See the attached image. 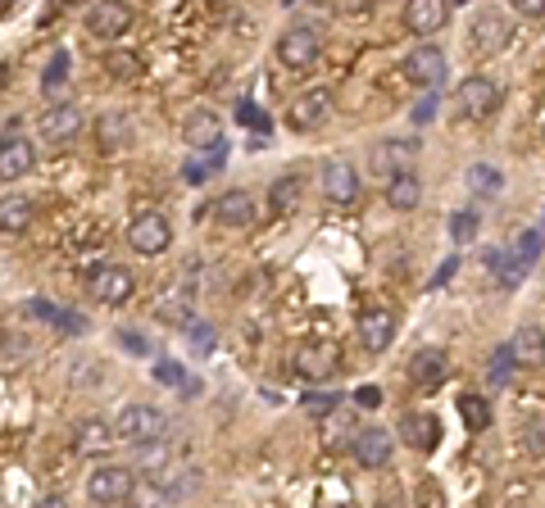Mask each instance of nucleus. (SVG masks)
Listing matches in <instances>:
<instances>
[{
  "instance_id": "nucleus-1",
  "label": "nucleus",
  "mask_w": 545,
  "mask_h": 508,
  "mask_svg": "<svg viewBox=\"0 0 545 508\" xmlns=\"http://www.w3.org/2000/svg\"><path fill=\"white\" fill-rule=\"evenodd\" d=\"M164 431H169V418L150 404H128L114 418V436L128 440V445H155V440H164Z\"/></svg>"
},
{
  "instance_id": "nucleus-2",
  "label": "nucleus",
  "mask_w": 545,
  "mask_h": 508,
  "mask_svg": "<svg viewBox=\"0 0 545 508\" xmlns=\"http://www.w3.org/2000/svg\"><path fill=\"white\" fill-rule=\"evenodd\" d=\"M446 73H450V64H446V50H441V46H432V41H427V46H418L414 55L405 59V78L414 82V87H423L427 96H436V91L446 87Z\"/></svg>"
},
{
  "instance_id": "nucleus-3",
  "label": "nucleus",
  "mask_w": 545,
  "mask_h": 508,
  "mask_svg": "<svg viewBox=\"0 0 545 508\" xmlns=\"http://www.w3.org/2000/svg\"><path fill=\"white\" fill-rule=\"evenodd\" d=\"M459 109H464V118H473V123L496 118V109H500V87H496L491 78H482V73H473V78L459 82Z\"/></svg>"
},
{
  "instance_id": "nucleus-4",
  "label": "nucleus",
  "mask_w": 545,
  "mask_h": 508,
  "mask_svg": "<svg viewBox=\"0 0 545 508\" xmlns=\"http://www.w3.org/2000/svg\"><path fill=\"white\" fill-rule=\"evenodd\" d=\"M132 490H137V477L123 463H105V468H96L87 477V499H96V504H119Z\"/></svg>"
},
{
  "instance_id": "nucleus-5",
  "label": "nucleus",
  "mask_w": 545,
  "mask_h": 508,
  "mask_svg": "<svg viewBox=\"0 0 545 508\" xmlns=\"http://www.w3.org/2000/svg\"><path fill=\"white\" fill-rule=\"evenodd\" d=\"M37 132H41V141H46V146H69V141L82 132V109L73 105V100H55V105L41 114Z\"/></svg>"
},
{
  "instance_id": "nucleus-6",
  "label": "nucleus",
  "mask_w": 545,
  "mask_h": 508,
  "mask_svg": "<svg viewBox=\"0 0 545 508\" xmlns=\"http://www.w3.org/2000/svg\"><path fill=\"white\" fill-rule=\"evenodd\" d=\"M341 368V350L332 341H309L296 350V372L314 386V381H327V377H337Z\"/></svg>"
},
{
  "instance_id": "nucleus-7",
  "label": "nucleus",
  "mask_w": 545,
  "mask_h": 508,
  "mask_svg": "<svg viewBox=\"0 0 545 508\" xmlns=\"http://www.w3.org/2000/svg\"><path fill=\"white\" fill-rule=\"evenodd\" d=\"M132 291H137V277H132L128 268H119V264H105V268L91 273V295H96L100 304H109V309L128 304Z\"/></svg>"
},
{
  "instance_id": "nucleus-8",
  "label": "nucleus",
  "mask_w": 545,
  "mask_h": 508,
  "mask_svg": "<svg viewBox=\"0 0 545 508\" xmlns=\"http://www.w3.org/2000/svg\"><path fill=\"white\" fill-rule=\"evenodd\" d=\"M169 241H173V227H169V218H164V214H137V218H132L128 245L137 254H164V250H169Z\"/></svg>"
},
{
  "instance_id": "nucleus-9",
  "label": "nucleus",
  "mask_w": 545,
  "mask_h": 508,
  "mask_svg": "<svg viewBox=\"0 0 545 508\" xmlns=\"http://www.w3.org/2000/svg\"><path fill=\"white\" fill-rule=\"evenodd\" d=\"M332 109H337V96L327 87H309L296 96V105H291V127H300V132H309V127H323L327 118H332Z\"/></svg>"
},
{
  "instance_id": "nucleus-10",
  "label": "nucleus",
  "mask_w": 545,
  "mask_h": 508,
  "mask_svg": "<svg viewBox=\"0 0 545 508\" xmlns=\"http://www.w3.org/2000/svg\"><path fill=\"white\" fill-rule=\"evenodd\" d=\"M128 28H132V10L128 5H119V0H96V5L87 10V32L91 37H100V41L123 37Z\"/></svg>"
},
{
  "instance_id": "nucleus-11",
  "label": "nucleus",
  "mask_w": 545,
  "mask_h": 508,
  "mask_svg": "<svg viewBox=\"0 0 545 508\" xmlns=\"http://www.w3.org/2000/svg\"><path fill=\"white\" fill-rule=\"evenodd\" d=\"M318 182H323V196L332 200V205H355L359 200V173L346 164V159H327Z\"/></svg>"
},
{
  "instance_id": "nucleus-12",
  "label": "nucleus",
  "mask_w": 545,
  "mask_h": 508,
  "mask_svg": "<svg viewBox=\"0 0 545 508\" xmlns=\"http://www.w3.org/2000/svg\"><path fill=\"white\" fill-rule=\"evenodd\" d=\"M468 37H473V50H477V55H496V50H505V41H509L505 14H496V10H477L473 23H468Z\"/></svg>"
},
{
  "instance_id": "nucleus-13",
  "label": "nucleus",
  "mask_w": 545,
  "mask_h": 508,
  "mask_svg": "<svg viewBox=\"0 0 545 508\" xmlns=\"http://www.w3.org/2000/svg\"><path fill=\"white\" fill-rule=\"evenodd\" d=\"M132 141H137V127H132V118L123 114V109H105V114L96 118V146L105 150V155H119Z\"/></svg>"
},
{
  "instance_id": "nucleus-14",
  "label": "nucleus",
  "mask_w": 545,
  "mask_h": 508,
  "mask_svg": "<svg viewBox=\"0 0 545 508\" xmlns=\"http://www.w3.org/2000/svg\"><path fill=\"white\" fill-rule=\"evenodd\" d=\"M182 141H187L191 150H209V155H223V123H218V114H209V109H196V114L182 123Z\"/></svg>"
},
{
  "instance_id": "nucleus-15",
  "label": "nucleus",
  "mask_w": 545,
  "mask_h": 508,
  "mask_svg": "<svg viewBox=\"0 0 545 508\" xmlns=\"http://www.w3.org/2000/svg\"><path fill=\"white\" fill-rule=\"evenodd\" d=\"M278 59L287 69H309L318 59V32L314 28H291L278 37Z\"/></svg>"
},
{
  "instance_id": "nucleus-16",
  "label": "nucleus",
  "mask_w": 545,
  "mask_h": 508,
  "mask_svg": "<svg viewBox=\"0 0 545 508\" xmlns=\"http://www.w3.org/2000/svg\"><path fill=\"white\" fill-rule=\"evenodd\" d=\"M446 23H450L446 0H409L405 5V28L414 32V37H432V32H441Z\"/></svg>"
},
{
  "instance_id": "nucleus-17",
  "label": "nucleus",
  "mask_w": 545,
  "mask_h": 508,
  "mask_svg": "<svg viewBox=\"0 0 545 508\" xmlns=\"http://www.w3.org/2000/svg\"><path fill=\"white\" fill-rule=\"evenodd\" d=\"M450 372V359L446 350H436V345H427V350H418L414 359H409V381H414L418 391H436L441 381H446Z\"/></svg>"
},
{
  "instance_id": "nucleus-18",
  "label": "nucleus",
  "mask_w": 545,
  "mask_h": 508,
  "mask_svg": "<svg viewBox=\"0 0 545 508\" xmlns=\"http://www.w3.org/2000/svg\"><path fill=\"white\" fill-rule=\"evenodd\" d=\"M359 341H364V350L382 354L391 341H396V313L391 309H364V318H359Z\"/></svg>"
},
{
  "instance_id": "nucleus-19",
  "label": "nucleus",
  "mask_w": 545,
  "mask_h": 508,
  "mask_svg": "<svg viewBox=\"0 0 545 508\" xmlns=\"http://www.w3.org/2000/svg\"><path fill=\"white\" fill-rule=\"evenodd\" d=\"M391 450H396V436L382 427H368L355 436V459L364 463V468H387L391 463Z\"/></svg>"
},
{
  "instance_id": "nucleus-20",
  "label": "nucleus",
  "mask_w": 545,
  "mask_h": 508,
  "mask_svg": "<svg viewBox=\"0 0 545 508\" xmlns=\"http://www.w3.org/2000/svg\"><path fill=\"white\" fill-rule=\"evenodd\" d=\"M32 159H37L32 146L10 127V132H5V146H0V177H5V182H19L23 173H32Z\"/></svg>"
},
{
  "instance_id": "nucleus-21",
  "label": "nucleus",
  "mask_w": 545,
  "mask_h": 508,
  "mask_svg": "<svg viewBox=\"0 0 545 508\" xmlns=\"http://www.w3.org/2000/svg\"><path fill=\"white\" fill-rule=\"evenodd\" d=\"M214 218L223 227H250L255 223V196L250 191H223L214 200Z\"/></svg>"
},
{
  "instance_id": "nucleus-22",
  "label": "nucleus",
  "mask_w": 545,
  "mask_h": 508,
  "mask_svg": "<svg viewBox=\"0 0 545 508\" xmlns=\"http://www.w3.org/2000/svg\"><path fill=\"white\" fill-rule=\"evenodd\" d=\"M414 155H418V146L414 141H387L382 150H373V168L377 173H391V177H400V173H414Z\"/></svg>"
},
{
  "instance_id": "nucleus-23",
  "label": "nucleus",
  "mask_w": 545,
  "mask_h": 508,
  "mask_svg": "<svg viewBox=\"0 0 545 508\" xmlns=\"http://www.w3.org/2000/svg\"><path fill=\"white\" fill-rule=\"evenodd\" d=\"M509 350H514V359L523 363V368H545V332L541 327H518Z\"/></svg>"
},
{
  "instance_id": "nucleus-24",
  "label": "nucleus",
  "mask_w": 545,
  "mask_h": 508,
  "mask_svg": "<svg viewBox=\"0 0 545 508\" xmlns=\"http://www.w3.org/2000/svg\"><path fill=\"white\" fill-rule=\"evenodd\" d=\"M418 200H423V182H418V173H400V177H387V205L391 209H418Z\"/></svg>"
},
{
  "instance_id": "nucleus-25",
  "label": "nucleus",
  "mask_w": 545,
  "mask_h": 508,
  "mask_svg": "<svg viewBox=\"0 0 545 508\" xmlns=\"http://www.w3.org/2000/svg\"><path fill=\"white\" fill-rule=\"evenodd\" d=\"M114 440H119V436H114V427H105V422H96V418L78 427V450L82 454H105Z\"/></svg>"
},
{
  "instance_id": "nucleus-26",
  "label": "nucleus",
  "mask_w": 545,
  "mask_h": 508,
  "mask_svg": "<svg viewBox=\"0 0 545 508\" xmlns=\"http://www.w3.org/2000/svg\"><path fill=\"white\" fill-rule=\"evenodd\" d=\"M468 191H473V196H500V191H505V173L491 164H473L468 168Z\"/></svg>"
},
{
  "instance_id": "nucleus-27",
  "label": "nucleus",
  "mask_w": 545,
  "mask_h": 508,
  "mask_svg": "<svg viewBox=\"0 0 545 508\" xmlns=\"http://www.w3.org/2000/svg\"><path fill=\"white\" fill-rule=\"evenodd\" d=\"M268 205H273V214L278 218H291L300 205V177H282V182H273V196H268Z\"/></svg>"
},
{
  "instance_id": "nucleus-28",
  "label": "nucleus",
  "mask_w": 545,
  "mask_h": 508,
  "mask_svg": "<svg viewBox=\"0 0 545 508\" xmlns=\"http://www.w3.org/2000/svg\"><path fill=\"white\" fill-rule=\"evenodd\" d=\"M400 431H405V440L414 445V450H418V445H423V450H427V445H436V422L432 418L405 413V418H400Z\"/></svg>"
},
{
  "instance_id": "nucleus-29",
  "label": "nucleus",
  "mask_w": 545,
  "mask_h": 508,
  "mask_svg": "<svg viewBox=\"0 0 545 508\" xmlns=\"http://www.w3.org/2000/svg\"><path fill=\"white\" fill-rule=\"evenodd\" d=\"M32 223V205L19 196H5V205H0V227L5 232H23V227Z\"/></svg>"
},
{
  "instance_id": "nucleus-30",
  "label": "nucleus",
  "mask_w": 545,
  "mask_h": 508,
  "mask_svg": "<svg viewBox=\"0 0 545 508\" xmlns=\"http://www.w3.org/2000/svg\"><path fill=\"white\" fill-rule=\"evenodd\" d=\"M459 413H464V422H468L473 431L491 427V404H486L482 395H464V400H459Z\"/></svg>"
},
{
  "instance_id": "nucleus-31",
  "label": "nucleus",
  "mask_w": 545,
  "mask_h": 508,
  "mask_svg": "<svg viewBox=\"0 0 545 508\" xmlns=\"http://www.w3.org/2000/svg\"><path fill=\"white\" fill-rule=\"evenodd\" d=\"M509 254H514V264L532 268V264H536V254H541V232H523V236L514 241V250H509Z\"/></svg>"
},
{
  "instance_id": "nucleus-32",
  "label": "nucleus",
  "mask_w": 545,
  "mask_h": 508,
  "mask_svg": "<svg viewBox=\"0 0 545 508\" xmlns=\"http://www.w3.org/2000/svg\"><path fill=\"white\" fill-rule=\"evenodd\" d=\"M41 91H46V96H64V91H69V78H64V59H55V64L46 69V78H41Z\"/></svg>"
},
{
  "instance_id": "nucleus-33",
  "label": "nucleus",
  "mask_w": 545,
  "mask_h": 508,
  "mask_svg": "<svg viewBox=\"0 0 545 508\" xmlns=\"http://www.w3.org/2000/svg\"><path fill=\"white\" fill-rule=\"evenodd\" d=\"M477 227H482V223H477V214H468V209H464V214H455V218H450V236H455L459 245H464V241H473V236H477Z\"/></svg>"
},
{
  "instance_id": "nucleus-34",
  "label": "nucleus",
  "mask_w": 545,
  "mask_h": 508,
  "mask_svg": "<svg viewBox=\"0 0 545 508\" xmlns=\"http://www.w3.org/2000/svg\"><path fill=\"white\" fill-rule=\"evenodd\" d=\"M109 69H114V78H137V73H141V59L114 55V59H109Z\"/></svg>"
},
{
  "instance_id": "nucleus-35",
  "label": "nucleus",
  "mask_w": 545,
  "mask_h": 508,
  "mask_svg": "<svg viewBox=\"0 0 545 508\" xmlns=\"http://www.w3.org/2000/svg\"><path fill=\"white\" fill-rule=\"evenodd\" d=\"M305 409L323 418V413H332V409H337V395H309V400H305Z\"/></svg>"
},
{
  "instance_id": "nucleus-36",
  "label": "nucleus",
  "mask_w": 545,
  "mask_h": 508,
  "mask_svg": "<svg viewBox=\"0 0 545 508\" xmlns=\"http://www.w3.org/2000/svg\"><path fill=\"white\" fill-rule=\"evenodd\" d=\"M23 359V341H14V336H5V372H14Z\"/></svg>"
},
{
  "instance_id": "nucleus-37",
  "label": "nucleus",
  "mask_w": 545,
  "mask_h": 508,
  "mask_svg": "<svg viewBox=\"0 0 545 508\" xmlns=\"http://www.w3.org/2000/svg\"><path fill=\"white\" fill-rule=\"evenodd\" d=\"M514 10L523 19H545V0H514Z\"/></svg>"
},
{
  "instance_id": "nucleus-38",
  "label": "nucleus",
  "mask_w": 545,
  "mask_h": 508,
  "mask_svg": "<svg viewBox=\"0 0 545 508\" xmlns=\"http://www.w3.org/2000/svg\"><path fill=\"white\" fill-rule=\"evenodd\" d=\"M432 118H436V96H423L414 105V123H432Z\"/></svg>"
},
{
  "instance_id": "nucleus-39",
  "label": "nucleus",
  "mask_w": 545,
  "mask_h": 508,
  "mask_svg": "<svg viewBox=\"0 0 545 508\" xmlns=\"http://www.w3.org/2000/svg\"><path fill=\"white\" fill-rule=\"evenodd\" d=\"M359 404H364V409H377V404H382V395L373 391V386H359V395H355Z\"/></svg>"
},
{
  "instance_id": "nucleus-40",
  "label": "nucleus",
  "mask_w": 545,
  "mask_h": 508,
  "mask_svg": "<svg viewBox=\"0 0 545 508\" xmlns=\"http://www.w3.org/2000/svg\"><path fill=\"white\" fill-rule=\"evenodd\" d=\"M155 381H182V372L173 368V363H159V368H155Z\"/></svg>"
},
{
  "instance_id": "nucleus-41",
  "label": "nucleus",
  "mask_w": 545,
  "mask_h": 508,
  "mask_svg": "<svg viewBox=\"0 0 545 508\" xmlns=\"http://www.w3.org/2000/svg\"><path fill=\"white\" fill-rule=\"evenodd\" d=\"M37 508H69V499H64V495H46Z\"/></svg>"
},
{
  "instance_id": "nucleus-42",
  "label": "nucleus",
  "mask_w": 545,
  "mask_h": 508,
  "mask_svg": "<svg viewBox=\"0 0 545 508\" xmlns=\"http://www.w3.org/2000/svg\"><path fill=\"white\" fill-rule=\"evenodd\" d=\"M455 268H459V259H450V264H446V268H441V273H436V277H432V286H441V282H446V277H450V273H455Z\"/></svg>"
},
{
  "instance_id": "nucleus-43",
  "label": "nucleus",
  "mask_w": 545,
  "mask_h": 508,
  "mask_svg": "<svg viewBox=\"0 0 545 508\" xmlns=\"http://www.w3.org/2000/svg\"><path fill=\"white\" fill-rule=\"evenodd\" d=\"M377 508H396V504H377Z\"/></svg>"
},
{
  "instance_id": "nucleus-44",
  "label": "nucleus",
  "mask_w": 545,
  "mask_h": 508,
  "mask_svg": "<svg viewBox=\"0 0 545 508\" xmlns=\"http://www.w3.org/2000/svg\"><path fill=\"white\" fill-rule=\"evenodd\" d=\"M541 137H545V123H541Z\"/></svg>"
}]
</instances>
